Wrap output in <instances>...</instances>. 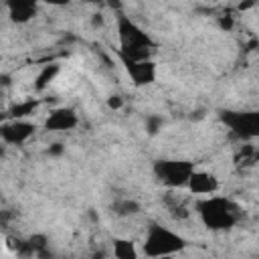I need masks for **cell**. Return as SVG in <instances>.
<instances>
[{
	"label": "cell",
	"mask_w": 259,
	"mask_h": 259,
	"mask_svg": "<svg viewBox=\"0 0 259 259\" xmlns=\"http://www.w3.org/2000/svg\"><path fill=\"white\" fill-rule=\"evenodd\" d=\"M197 209L201 213L203 223L209 229H215V231L231 229L241 217V209L235 203H231L227 199H221V197L201 201V203H197Z\"/></svg>",
	"instance_id": "obj_1"
},
{
	"label": "cell",
	"mask_w": 259,
	"mask_h": 259,
	"mask_svg": "<svg viewBox=\"0 0 259 259\" xmlns=\"http://www.w3.org/2000/svg\"><path fill=\"white\" fill-rule=\"evenodd\" d=\"M184 245L186 243L180 235H176L160 225H152L146 235V241H144V251L150 257H164V255L182 251Z\"/></svg>",
	"instance_id": "obj_2"
},
{
	"label": "cell",
	"mask_w": 259,
	"mask_h": 259,
	"mask_svg": "<svg viewBox=\"0 0 259 259\" xmlns=\"http://www.w3.org/2000/svg\"><path fill=\"white\" fill-rule=\"evenodd\" d=\"M154 174L166 186H184L195 174V166L180 160H158L154 164Z\"/></svg>",
	"instance_id": "obj_3"
},
{
	"label": "cell",
	"mask_w": 259,
	"mask_h": 259,
	"mask_svg": "<svg viewBox=\"0 0 259 259\" xmlns=\"http://www.w3.org/2000/svg\"><path fill=\"white\" fill-rule=\"evenodd\" d=\"M221 119L241 138L259 136V111H221Z\"/></svg>",
	"instance_id": "obj_4"
},
{
	"label": "cell",
	"mask_w": 259,
	"mask_h": 259,
	"mask_svg": "<svg viewBox=\"0 0 259 259\" xmlns=\"http://www.w3.org/2000/svg\"><path fill=\"white\" fill-rule=\"evenodd\" d=\"M117 33H119L121 47H144V49H154L152 39H150L134 21H130L125 15H119V17H117Z\"/></svg>",
	"instance_id": "obj_5"
},
{
	"label": "cell",
	"mask_w": 259,
	"mask_h": 259,
	"mask_svg": "<svg viewBox=\"0 0 259 259\" xmlns=\"http://www.w3.org/2000/svg\"><path fill=\"white\" fill-rule=\"evenodd\" d=\"M0 134H3V140L9 144H23L35 134V123L19 121V119L7 121V123H3V127H0Z\"/></svg>",
	"instance_id": "obj_6"
},
{
	"label": "cell",
	"mask_w": 259,
	"mask_h": 259,
	"mask_svg": "<svg viewBox=\"0 0 259 259\" xmlns=\"http://www.w3.org/2000/svg\"><path fill=\"white\" fill-rule=\"evenodd\" d=\"M130 77L136 85H150L156 77V67L152 61H127V59H121Z\"/></svg>",
	"instance_id": "obj_7"
},
{
	"label": "cell",
	"mask_w": 259,
	"mask_h": 259,
	"mask_svg": "<svg viewBox=\"0 0 259 259\" xmlns=\"http://www.w3.org/2000/svg\"><path fill=\"white\" fill-rule=\"evenodd\" d=\"M47 130H55V132H59V130H71L77 125V115L73 109H55L47 121H45Z\"/></svg>",
	"instance_id": "obj_8"
},
{
	"label": "cell",
	"mask_w": 259,
	"mask_h": 259,
	"mask_svg": "<svg viewBox=\"0 0 259 259\" xmlns=\"http://www.w3.org/2000/svg\"><path fill=\"white\" fill-rule=\"evenodd\" d=\"M188 188L197 195H211L219 188V180L209 172H195L188 180Z\"/></svg>",
	"instance_id": "obj_9"
},
{
	"label": "cell",
	"mask_w": 259,
	"mask_h": 259,
	"mask_svg": "<svg viewBox=\"0 0 259 259\" xmlns=\"http://www.w3.org/2000/svg\"><path fill=\"white\" fill-rule=\"evenodd\" d=\"M9 13L15 23H27L37 15V5L25 3V0H17V3H9Z\"/></svg>",
	"instance_id": "obj_10"
},
{
	"label": "cell",
	"mask_w": 259,
	"mask_h": 259,
	"mask_svg": "<svg viewBox=\"0 0 259 259\" xmlns=\"http://www.w3.org/2000/svg\"><path fill=\"white\" fill-rule=\"evenodd\" d=\"M113 253H115V259H138L134 243L127 241V239H115L113 241Z\"/></svg>",
	"instance_id": "obj_11"
},
{
	"label": "cell",
	"mask_w": 259,
	"mask_h": 259,
	"mask_svg": "<svg viewBox=\"0 0 259 259\" xmlns=\"http://www.w3.org/2000/svg\"><path fill=\"white\" fill-rule=\"evenodd\" d=\"M152 49H144V47H119L117 55L119 59H127V61H148Z\"/></svg>",
	"instance_id": "obj_12"
},
{
	"label": "cell",
	"mask_w": 259,
	"mask_h": 259,
	"mask_svg": "<svg viewBox=\"0 0 259 259\" xmlns=\"http://www.w3.org/2000/svg\"><path fill=\"white\" fill-rule=\"evenodd\" d=\"M113 213L115 215H119V217H125V215H136L138 211H140V205L136 203V201H117V203H113Z\"/></svg>",
	"instance_id": "obj_13"
},
{
	"label": "cell",
	"mask_w": 259,
	"mask_h": 259,
	"mask_svg": "<svg viewBox=\"0 0 259 259\" xmlns=\"http://www.w3.org/2000/svg\"><path fill=\"white\" fill-rule=\"evenodd\" d=\"M57 73H59V65H55V63H53V65H47V67L39 73V77H37V89H39V91L45 89V87L53 81V77H55Z\"/></svg>",
	"instance_id": "obj_14"
},
{
	"label": "cell",
	"mask_w": 259,
	"mask_h": 259,
	"mask_svg": "<svg viewBox=\"0 0 259 259\" xmlns=\"http://www.w3.org/2000/svg\"><path fill=\"white\" fill-rule=\"evenodd\" d=\"M37 105H39V101H35V99H29V101H25V103H17V105L11 109V115H13L15 119L25 117V115L33 113V111L37 109Z\"/></svg>",
	"instance_id": "obj_15"
},
{
	"label": "cell",
	"mask_w": 259,
	"mask_h": 259,
	"mask_svg": "<svg viewBox=\"0 0 259 259\" xmlns=\"http://www.w3.org/2000/svg\"><path fill=\"white\" fill-rule=\"evenodd\" d=\"M235 160H237V164H239V166H241V164H243V166H249V164H253L255 160H259V152H255L251 146H245V148L237 154V158H235Z\"/></svg>",
	"instance_id": "obj_16"
},
{
	"label": "cell",
	"mask_w": 259,
	"mask_h": 259,
	"mask_svg": "<svg viewBox=\"0 0 259 259\" xmlns=\"http://www.w3.org/2000/svg\"><path fill=\"white\" fill-rule=\"evenodd\" d=\"M29 243H31V247L35 249V253H39V251L47 249V243H49V239H47L45 235H33V237L29 239Z\"/></svg>",
	"instance_id": "obj_17"
},
{
	"label": "cell",
	"mask_w": 259,
	"mask_h": 259,
	"mask_svg": "<svg viewBox=\"0 0 259 259\" xmlns=\"http://www.w3.org/2000/svg\"><path fill=\"white\" fill-rule=\"evenodd\" d=\"M162 127V119L156 117V115H150L148 121H146V130H148V134H156L158 130Z\"/></svg>",
	"instance_id": "obj_18"
},
{
	"label": "cell",
	"mask_w": 259,
	"mask_h": 259,
	"mask_svg": "<svg viewBox=\"0 0 259 259\" xmlns=\"http://www.w3.org/2000/svg\"><path fill=\"white\" fill-rule=\"evenodd\" d=\"M219 27L225 29V31L233 29V19H231V17H221V19H219Z\"/></svg>",
	"instance_id": "obj_19"
},
{
	"label": "cell",
	"mask_w": 259,
	"mask_h": 259,
	"mask_svg": "<svg viewBox=\"0 0 259 259\" xmlns=\"http://www.w3.org/2000/svg\"><path fill=\"white\" fill-rule=\"evenodd\" d=\"M107 105H109L111 109H119V107H121V97H117V95H111V97L107 99Z\"/></svg>",
	"instance_id": "obj_20"
},
{
	"label": "cell",
	"mask_w": 259,
	"mask_h": 259,
	"mask_svg": "<svg viewBox=\"0 0 259 259\" xmlns=\"http://www.w3.org/2000/svg\"><path fill=\"white\" fill-rule=\"evenodd\" d=\"M63 150H65V148H63V144H53V146L49 148V154H51V156H61V154H63Z\"/></svg>",
	"instance_id": "obj_21"
},
{
	"label": "cell",
	"mask_w": 259,
	"mask_h": 259,
	"mask_svg": "<svg viewBox=\"0 0 259 259\" xmlns=\"http://www.w3.org/2000/svg\"><path fill=\"white\" fill-rule=\"evenodd\" d=\"M91 25H93V27H101V25H103V17H101V15H93Z\"/></svg>",
	"instance_id": "obj_22"
},
{
	"label": "cell",
	"mask_w": 259,
	"mask_h": 259,
	"mask_svg": "<svg viewBox=\"0 0 259 259\" xmlns=\"http://www.w3.org/2000/svg\"><path fill=\"white\" fill-rule=\"evenodd\" d=\"M37 255H39V259H53V253H51L49 249H43V251H39Z\"/></svg>",
	"instance_id": "obj_23"
},
{
	"label": "cell",
	"mask_w": 259,
	"mask_h": 259,
	"mask_svg": "<svg viewBox=\"0 0 259 259\" xmlns=\"http://www.w3.org/2000/svg\"><path fill=\"white\" fill-rule=\"evenodd\" d=\"M251 7H253V3H245V5H239V11H247Z\"/></svg>",
	"instance_id": "obj_24"
},
{
	"label": "cell",
	"mask_w": 259,
	"mask_h": 259,
	"mask_svg": "<svg viewBox=\"0 0 259 259\" xmlns=\"http://www.w3.org/2000/svg\"><path fill=\"white\" fill-rule=\"evenodd\" d=\"M91 259H103V253L101 251H97V253H93V257Z\"/></svg>",
	"instance_id": "obj_25"
},
{
	"label": "cell",
	"mask_w": 259,
	"mask_h": 259,
	"mask_svg": "<svg viewBox=\"0 0 259 259\" xmlns=\"http://www.w3.org/2000/svg\"><path fill=\"white\" fill-rule=\"evenodd\" d=\"M257 49H259V47H257Z\"/></svg>",
	"instance_id": "obj_26"
}]
</instances>
